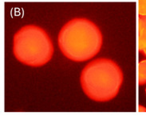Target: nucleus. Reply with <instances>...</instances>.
Wrapping results in <instances>:
<instances>
[{"mask_svg": "<svg viewBox=\"0 0 146 116\" xmlns=\"http://www.w3.org/2000/svg\"><path fill=\"white\" fill-rule=\"evenodd\" d=\"M102 34L99 27L86 18H74L61 29L58 43L68 59L85 62L93 59L101 51Z\"/></svg>", "mask_w": 146, "mask_h": 116, "instance_id": "f257e3e1", "label": "nucleus"}, {"mask_svg": "<svg viewBox=\"0 0 146 116\" xmlns=\"http://www.w3.org/2000/svg\"><path fill=\"white\" fill-rule=\"evenodd\" d=\"M124 75L118 64L110 59H98L87 64L80 77L86 95L95 102L105 103L118 95Z\"/></svg>", "mask_w": 146, "mask_h": 116, "instance_id": "f03ea898", "label": "nucleus"}, {"mask_svg": "<svg viewBox=\"0 0 146 116\" xmlns=\"http://www.w3.org/2000/svg\"><path fill=\"white\" fill-rule=\"evenodd\" d=\"M54 51V45L47 32L38 26H24L14 36V55L26 66L42 67L51 59Z\"/></svg>", "mask_w": 146, "mask_h": 116, "instance_id": "7ed1b4c3", "label": "nucleus"}, {"mask_svg": "<svg viewBox=\"0 0 146 116\" xmlns=\"http://www.w3.org/2000/svg\"><path fill=\"white\" fill-rule=\"evenodd\" d=\"M138 26V47H141L146 41V16H139Z\"/></svg>", "mask_w": 146, "mask_h": 116, "instance_id": "20e7f679", "label": "nucleus"}, {"mask_svg": "<svg viewBox=\"0 0 146 116\" xmlns=\"http://www.w3.org/2000/svg\"><path fill=\"white\" fill-rule=\"evenodd\" d=\"M138 83L140 86L146 83V59L138 64Z\"/></svg>", "mask_w": 146, "mask_h": 116, "instance_id": "39448f33", "label": "nucleus"}, {"mask_svg": "<svg viewBox=\"0 0 146 116\" xmlns=\"http://www.w3.org/2000/svg\"><path fill=\"white\" fill-rule=\"evenodd\" d=\"M139 16H146V0H138Z\"/></svg>", "mask_w": 146, "mask_h": 116, "instance_id": "423d86ee", "label": "nucleus"}, {"mask_svg": "<svg viewBox=\"0 0 146 116\" xmlns=\"http://www.w3.org/2000/svg\"><path fill=\"white\" fill-rule=\"evenodd\" d=\"M138 49L139 51L143 53V54L146 56V41L141 45V47H138Z\"/></svg>", "mask_w": 146, "mask_h": 116, "instance_id": "0eeeda50", "label": "nucleus"}, {"mask_svg": "<svg viewBox=\"0 0 146 116\" xmlns=\"http://www.w3.org/2000/svg\"><path fill=\"white\" fill-rule=\"evenodd\" d=\"M145 93H146V88H145Z\"/></svg>", "mask_w": 146, "mask_h": 116, "instance_id": "6e6552de", "label": "nucleus"}]
</instances>
